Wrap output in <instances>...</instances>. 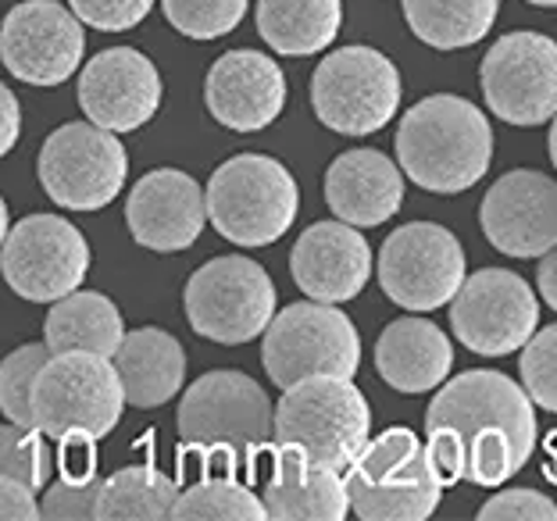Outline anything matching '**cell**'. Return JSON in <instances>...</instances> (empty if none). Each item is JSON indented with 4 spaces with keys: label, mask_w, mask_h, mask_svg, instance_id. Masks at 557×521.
<instances>
[{
    "label": "cell",
    "mask_w": 557,
    "mask_h": 521,
    "mask_svg": "<svg viewBox=\"0 0 557 521\" xmlns=\"http://www.w3.org/2000/svg\"><path fill=\"white\" fill-rule=\"evenodd\" d=\"M425 443L443 486L472 482L497 489L536 450V404L504 372H461L429 404Z\"/></svg>",
    "instance_id": "obj_1"
},
{
    "label": "cell",
    "mask_w": 557,
    "mask_h": 521,
    "mask_svg": "<svg viewBox=\"0 0 557 521\" xmlns=\"http://www.w3.org/2000/svg\"><path fill=\"white\" fill-rule=\"evenodd\" d=\"M493 129L483 108L454 94H433L404 111L397 164L429 194H465L490 172Z\"/></svg>",
    "instance_id": "obj_2"
},
{
    "label": "cell",
    "mask_w": 557,
    "mask_h": 521,
    "mask_svg": "<svg viewBox=\"0 0 557 521\" xmlns=\"http://www.w3.org/2000/svg\"><path fill=\"white\" fill-rule=\"evenodd\" d=\"M443 489L429 443L411 429H386L347 468L350 511L361 521H425Z\"/></svg>",
    "instance_id": "obj_3"
},
{
    "label": "cell",
    "mask_w": 557,
    "mask_h": 521,
    "mask_svg": "<svg viewBox=\"0 0 557 521\" xmlns=\"http://www.w3.org/2000/svg\"><path fill=\"white\" fill-rule=\"evenodd\" d=\"M208 222L236 247H269L297 222L294 172L269 154H236L208 183Z\"/></svg>",
    "instance_id": "obj_4"
},
{
    "label": "cell",
    "mask_w": 557,
    "mask_h": 521,
    "mask_svg": "<svg viewBox=\"0 0 557 521\" xmlns=\"http://www.w3.org/2000/svg\"><path fill=\"white\" fill-rule=\"evenodd\" d=\"M372 408L369 397L347 375H311L297 386L283 389L275 408V443H297L322 464L344 468L354 464L369 447Z\"/></svg>",
    "instance_id": "obj_5"
},
{
    "label": "cell",
    "mask_w": 557,
    "mask_h": 521,
    "mask_svg": "<svg viewBox=\"0 0 557 521\" xmlns=\"http://www.w3.org/2000/svg\"><path fill=\"white\" fill-rule=\"evenodd\" d=\"M125 404L129 400H125L119 368L100 353H54L33 383L36 429L50 439H104L122 422Z\"/></svg>",
    "instance_id": "obj_6"
},
{
    "label": "cell",
    "mask_w": 557,
    "mask_h": 521,
    "mask_svg": "<svg viewBox=\"0 0 557 521\" xmlns=\"http://www.w3.org/2000/svg\"><path fill=\"white\" fill-rule=\"evenodd\" d=\"M261 364L278 389L297 386L311 375L354 379L361 368V336L336 303H286L264 328Z\"/></svg>",
    "instance_id": "obj_7"
},
{
    "label": "cell",
    "mask_w": 557,
    "mask_h": 521,
    "mask_svg": "<svg viewBox=\"0 0 557 521\" xmlns=\"http://www.w3.org/2000/svg\"><path fill=\"white\" fill-rule=\"evenodd\" d=\"M400 97V72L375 47H339L311 75V108L339 136L379 133L394 122Z\"/></svg>",
    "instance_id": "obj_8"
},
{
    "label": "cell",
    "mask_w": 557,
    "mask_h": 521,
    "mask_svg": "<svg viewBox=\"0 0 557 521\" xmlns=\"http://www.w3.org/2000/svg\"><path fill=\"white\" fill-rule=\"evenodd\" d=\"M183 303L197 336L239 347L264 336L275 318V286L255 258L225 253L189 275Z\"/></svg>",
    "instance_id": "obj_9"
},
{
    "label": "cell",
    "mask_w": 557,
    "mask_h": 521,
    "mask_svg": "<svg viewBox=\"0 0 557 521\" xmlns=\"http://www.w3.org/2000/svg\"><path fill=\"white\" fill-rule=\"evenodd\" d=\"M44 194L58 208L100 211L122 194L129 154L122 139L94 122H69L47 136L36 161Z\"/></svg>",
    "instance_id": "obj_10"
},
{
    "label": "cell",
    "mask_w": 557,
    "mask_h": 521,
    "mask_svg": "<svg viewBox=\"0 0 557 521\" xmlns=\"http://www.w3.org/2000/svg\"><path fill=\"white\" fill-rule=\"evenodd\" d=\"M186 447L247 454L272 439L275 408L244 372H208L183 393L175 414Z\"/></svg>",
    "instance_id": "obj_11"
},
{
    "label": "cell",
    "mask_w": 557,
    "mask_h": 521,
    "mask_svg": "<svg viewBox=\"0 0 557 521\" xmlns=\"http://www.w3.org/2000/svg\"><path fill=\"white\" fill-rule=\"evenodd\" d=\"M465 250L450 228L408 222L379 247V286L404 311L429 314L458 297L465 283Z\"/></svg>",
    "instance_id": "obj_12"
},
{
    "label": "cell",
    "mask_w": 557,
    "mask_h": 521,
    "mask_svg": "<svg viewBox=\"0 0 557 521\" xmlns=\"http://www.w3.org/2000/svg\"><path fill=\"white\" fill-rule=\"evenodd\" d=\"M90 272V244L58 214H29L0 247V275L22 300L54 303L75 294Z\"/></svg>",
    "instance_id": "obj_13"
},
{
    "label": "cell",
    "mask_w": 557,
    "mask_h": 521,
    "mask_svg": "<svg viewBox=\"0 0 557 521\" xmlns=\"http://www.w3.org/2000/svg\"><path fill=\"white\" fill-rule=\"evenodd\" d=\"M450 328L472 353L504 358L533 339L540 328V300L522 275L483 269L468 275L450 300Z\"/></svg>",
    "instance_id": "obj_14"
},
{
    "label": "cell",
    "mask_w": 557,
    "mask_h": 521,
    "mask_svg": "<svg viewBox=\"0 0 557 521\" xmlns=\"http://www.w3.org/2000/svg\"><path fill=\"white\" fill-rule=\"evenodd\" d=\"M486 108L508 125H543L557 114V40L543 33H508L486 50L483 69Z\"/></svg>",
    "instance_id": "obj_15"
},
{
    "label": "cell",
    "mask_w": 557,
    "mask_h": 521,
    "mask_svg": "<svg viewBox=\"0 0 557 521\" xmlns=\"http://www.w3.org/2000/svg\"><path fill=\"white\" fill-rule=\"evenodd\" d=\"M83 22L58 0H25L0 25V61L29 86H58L83 65Z\"/></svg>",
    "instance_id": "obj_16"
},
{
    "label": "cell",
    "mask_w": 557,
    "mask_h": 521,
    "mask_svg": "<svg viewBox=\"0 0 557 521\" xmlns=\"http://www.w3.org/2000/svg\"><path fill=\"white\" fill-rule=\"evenodd\" d=\"M250 472L272 521H344L350 514L347 479L297 443H261Z\"/></svg>",
    "instance_id": "obj_17"
},
{
    "label": "cell",
    "mask_w": 557,
    "mask_h": 521,
    "mask_svg": "<svg viewBox=\"0 0 557 521\" xmlns=\"http://www.w3.org/2000/svg\"><path fill=\"white\" fill-rule=\"evenodd\" d=\"M483 236L508 258H543L557 247V183L536 169H515L486 189Z\"/></svg>",
    "instance_id": "obj_18"
},
{
    "label": "cell",
    "mask_w": 557,
    "mask_h": 521,
    "mask_svg": "<svg viewBox=\"0 0 557 521\" xmlns=\"http://www.w3.org/2000/svg\"><path fill=\"white\" fill-rule=\"evenodd\" d=\"M79 108L100 129L133 133L161 108L158 65L136 47H108L86 61L79 75Z\"/></svg>",
    "instance_id": "obj_19"
},
{
    "label": "cell",
    "mask_w": 557,
    "mask_h": 521,
    "mask_svg": "<svg viewBox=\"0 0 557 521\" xmlns=\"http://www.w3.org/2000/svg\"><path fill=\"white\" fill-rule=\"evenodd\" d=\"M125 222L139 247L154 253H180L194 247L208 225V194L194 175L180 169H154L133 186L125 200Z\"/></svg>",
    "instance_id": "obj_20"
},
{
    "label": "cell",
    "mask_w": 557,
    "mask_h": 521,
    "mask_svg": "<svg viewBox=\"0 0 557 521\" xmlns=\"http://www.w3.org/2000/svg\"><path fill=\"white\" fill-rule=\"evenodd\" d=\"M211 119L233 133H261L286 108V75L261 50H230L205 79Z\"/></svg>",
    "instance_id": "obj_21"
},
{
    "label": "cell",
    "mask_w": 557,
    "mask_h": 521,
    "mask_svg": "<svg viewBox=\"0 0 557 521\" xmlns=\"http://www.w3.org/2000/svg\"><path fill=\"white\" fill-rule=\"evenodd\" d=\"M294 283L311 300L347 303L369 286L372 247L350 222H314L300 233L289 253Z\"/></svg>",
    "instance_id": "obj_22"
},
{
    "label": "cell",
    "mask_w": 557,
    "mask_h": 521,
    "mask_svg": "<svg viewBox=\"0 0 557 521\" xmlns=\"http://www.w3.org/2000/svg\"><path fill=\"white\" fill-rule=\"evenodd\" d=\"M325 204L339 222L383 225L404 204V169L375 147L344 150L325 172Z\"/></svg>",
    "instance_id": "obj_23"
},
{
    "label": "cell",
    "mask_w": 557,
    "mask_h": 521,
    "mask_svg": "<svg viewBox=\"0 0 557 521\" xmlns=\"http://www.w3.org/2000/svg\"><path fill=\"white\" fill-rule=\"evenodd\" d=\"M454 368V343L436 322L429 318H397L383 328L375 343V372L379 379L404 393V397H418V393H433L447 383Z\"/></svg>",
    "instance_id": "obj_24"
},
{
    "label": "cell",
    "mask_w": 557,
    "mask_h": 521,
    "mask_svg": "<svg viewBox=\"0 0 557 521\" xmlns=\"http://www.w3.org/2000/svg\"><path fill=\"white\" fill-rule=\"evenodd\" d=\"M115 368L122 375L125 400L139 411L161 408L183 389L186 379V350L172 333L158 325H144L125 333L115 350Z\"/></svg>",
    "instance_id": "obj_25"
},
{
    "label": "cell",
    "mask_w": 557,
    "mask_h": 521,
    "mask_svg": "<svg viewBox=\"0 0 557 521\" xmlns=\"http://www.w3.org/2000/svg\"><path fill=\"white\" fill-rule=\"evenodd\" d=\"M44 336L50 353L83 350L100 353V358H115V350L125 339V322L111 297L97 294V289H75V294L54 300Z\"/></svg>",
    "instance_id": "obj_26"
},
{
    "label": "cell",
    "mask_w": 557,
    "mask_h": 521,
    "mask_svg": "<svg viewBox=\"0 0 557 521\" xmlns=\"http://www.w3.org/2000/svg\"><path fill=\"white\" fill-rule=\"evenodd\" d=\"M344 25V0H258V33L286 58L329 50Z\"/></svg>",
    "instance_id": "obj_27"
},
{
    "label": "cell",
    "mask_w": 557,
    "mask_h": 521,
    "mask_svg": "<svg viewBox=\"0 0 557 521\" xmlns=\"http://www.w3.org/2000/svg\"><path fill=\"white\" fill-rule=\"evenodd\" d=\"M500 0H404L408 29L433 50H465L493 29Z\"/></svg>",
    "instance_id": "obj_28"
},
{
    "label": "cell",
    "mask_w": 557,
    "mask_h": 521,
    "mask_svg": "<svg viewBox=\"0 0 557 521\" xmlns=\"http://www.w3.org/2000/svg\"><path fill=\"white\" fill-rule=\"evenodd\" d=\"M180 500V482L154 464L122 468L104 479L97 504V521H164Z\"/></svg>",
    "instance_id": "obj_29"
},
{
    "label": "cell",
    "mask_w": 557,
    "mask_h": 521,
    "mask_svg": "<svg viewBox=\"0 0 557 521\" xmlns=\"http://www.w3.org/2000/svg\"><path fill=\"white\" fill-rule=\"evenodd\" d=\"M175 521H264L269 507L255 489L233 475H200L189 489L180 493L172 507Z\"/></svg>",
    "instance_id": "obj_30"
},
{
    "label": "cell",
    "mask_w": 557,
    "mask_h": 521,
    "mask_svg": "<svg viewBox=\"0 0 557 521\" xmlns=\"http://www.w3.org/2000/svg\"><path fill=\"white\" fill-rule=\"evenodd\" d=\"M47 361H50L47 343H25V347L11 350L0 361V411H4L8 422H15L22 429H36L33 383Z\"/></svg>",
    "instance_id": "obj_31"
},
{
    "label": "cell",
    "mask_w": 557,
    "mask_h": 521,
    "mask_svg": "<svg viewBox=\"0 0 557 521\" xmlns=\"http://www.w3.org/2000/svg\"><path fill=\"white\" fill-rule=\"evenodd\" d=\"M250 0H161V11L172 29L189 40H219L244 22Z\"/></svg>",
    "instance_id": "obj_32"
},
{
    "label": "cell",
    "mask_w": 557,
    "mask_h": 521,
    "mask_svg": "<svg viewBox=\"0 0 557 521\" xmlns=\"http://www.w3.org/2000/svg\"><path fill=\"white\" fill-rule=\"evenodd\" d=\"M58 457L50 454L40 429H22L15 422L0 425V475L18 479L29 489H44Z\"/></svg>",
    "instance_id": "obj_33"
},
{
    "label": "cell",
    "mask_w": 557,
    "mask_h": 521,
    "mask_svg": "<svg viewBox=\"0 0 557 521\" xmlns=\"http://www.w3.org/2000/svg\"><path fill=\"white\" fill-rule=\"evenodd\" d=\"M522 386L543 411L557 414V325L536 328L522 347Z\"/></svg>",
    "instance_id": "obj_34"
},
{
    "label": "cell",
    "mask_w": 557,
    "mask_h": 521,
    "mask_svg": "<svg viewBox=\"0 0 557 521\" xmlns=\"http://www.w3.org/2000/svg\"><path fill=\"white\" fill-rule=\"evenodd\" d=\"M100 489H104V482H100L97 475L83 479V482L58 479L40 500L44 518H50V521H90V518H97Z\"/></svg>",
    "instance_id": "obj_35"
},
{
    "label": "cell",
    "mask_w": 557,
    "mask_h": 521,
    "mask_svg": "<svg viewBox=\"0 0 557 521\" xmlns=\"http://www.w3.org/2000/svg\"><path fill=\"white\" fill-rule=\"evenodd\" d=\"M79 22L94 25L100 33H125L136 29L150 15L154 0H69Z\"/></svg>",
    "instance_id": "obj_36"
},
{
    "label": "cell",
    "mask_w": 557,
    "mask_h": 521,
    "mask_svg": "<svg viewBox=\"0 0 557 521\" xmlns=\"http://www.w3.org/2000/svg\"><path fill=\"white\" fill-rule=\"evenodd\" d=\"M479 521H557V504L536 489H504L479 507Z\"/></svg>",
    "instance_id": "obj_37"
},
{
    "label": "cell",
    "mask_w": 557,
    "mask_h": 521,
    "mask_svg": "<svg viewBox=\"0 0 557 521\" xmlns=\"http://www.w3.org/2000/svg\"><path fill=\"white\" fill-rule=\"evenodd\" d=\"M90 436H65L58 439V472L61 479H72V482H83V479H94L97 475V450H94Z\"/></svg>",
    "instance_id": "obj_38"
},
{
    "label": "cell",
    "mask_w": 557,
    "mask_h": 521,
    "mask_svg": "<svg viewBox=\"0 0 557 521\" xmlns=\"http://www.w3.org/2000/svg\"><path fill=\"white\" fill-rule=\"evenodd\" d=\"M44 507L36 504V489L18 479L0 475V521H40Z\"/></svg>",
    "instance_id": "obj_39"
},
{
    "label": "cell",
    "mask_w": 557,
    "mask_h": 521,
    "mask_svg": "<svg viewBox=\"0 0 557 521\" xmlns=\"http://www.w3.org/2000/svg\"><path fill=\"white\" fill-rule=\"evenodd\" d=\"M22 133V111H18V97L0 83V158L11 154V147L18 144Z\"/></svg>",
    "instance_id": "obj_40"
},
{
    "label": "cell",
    "mask_w": 557,
    "mask_h": 521,
    "mask_svg": "<svg viewBox=\"0 0 557 521\" xmlns=\"http://www.w3.org/2000/svg\"><path fill=\"white\" fill-rule=\"evenodd\" d=\"M536 283H540V297H543V303H547L550 311H557V247L547 250V253L540 258Z\"/></svg>",
    "instance_id": "obj_41"
},
{
    "label": "cell",
    "mask_w": 557,
    "mask_h": 521,
    "mask_svg": "<svg viewBox=\"0 0 557 521\" xmlns=\"http://www.w3.org/2000/svg\"><path fill=\"white\" fill-rule=\"evenodd\" d=\"M543 475H547V482L557 489V429L543 439Z\"/></svg>",
    "instance_id": "obj_42"
},
{
    "label": "cell",
    "mask_w": 557,
    "mask_h": 521,
    "mask_svg": "<svg viewBox=\"0 0 557 521\" xmlns=\"http://www.w3.org/2000/svg\"><path fill=\"white\" fill-rule=\"evenodd\" d=\"M8 204H4V197H0V247H4V239H8V233H11V228H8Z\"/></svg>",
    "instance_id": "obj_43"
},
{
    "label": "cell",
    "mask_w": 557,
    "mask_h": 521,
    "mask_svg": "<svg viewBox=\"0 0 557 521\" xmlns=\"http://www.w3.org/2000/svg\"><path fill=\"white\" fill-rule=\"evenodd\" d=\"M550 161L557 169V114H554V125H550Z\"/></svg>",
    "instance_id": "obj_44"
},
{
    "label": "cell",
    "mask_w": 557,
    "mask_h": 521,
    "mask_svg": "<svg viewBox=\"0 0 557 521\" xmlns=\"http://www.w3.org/2000/svg\"><path fill=\"white\" fill-rule=\"evenodd\" d=\"M529 4H540V8H557V0H529Z\"/></svg>",
    "instance_id": "obj_45"
}]
</instances>
